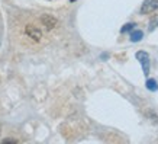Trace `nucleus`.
Masks as SVG:
<instances>
[{"label":"nucleus","mask_w":158,"mask_h":144,"mask_svg":"<svg viewBox=\"0 0 158 144\" xmlns=\"http://www.w3.org/2000/svg\"><path fill=\"white\" fill-rule=\"evenodd\" d=\"M3 143H18V140H16V138H5V140H3Z\"/></svg>","instance_id":"obj_9"},{"label":"nucleus","mask_w":158,"mask_h":144,"mask_svg":"<svg viewBox=\"0 0 158 144\" xmlns=\"http://www.w3.org/2000/svg\"><path fill=\"white\" fill-rule=\"evenodd\" d=\"M135 57H136V60L141 61V64H142L144 74L145 76H148L149 74V54L145 53V51H138V53L135 54Z\"/></svg>","instance_id":"obj_2"},{"label":"nucleus","mask_w":158,"mask_h":144,"mask_svg":"<svg viewBox=\"0 0 158 144\" xmlns=\"http://www.w3.org/2000/svg\"><path fill=\"white\" fill-rule=\"evenodd\" d=\"M147 89L151 92H155L158 89V83L155 82L154 79H148V80H147Z\"/></svg>","instance_id":"obj_6"},{"label":"nucleus","mask_w":158,"mask_h":144,"mask_svg":"<svg viewBox=\"0 0 158 144\" xmlns=\"http://www.w3.org/2000/svg\"><path fill=\"white\" fill-rule=\"evenodd\" d=\"M142 37H144V32H142V31H134L132 35H131V39H132V42H138V41L142 39Z\"/></svg>","instance_id":"obj_5"},{"label":"nucleus","mask_w":158,"mask_h":144,"mask_svg":"<svg viewBox=\"0 0 158 144\" xmlns=\"http://www.w3.org/2000/svg\"><path fill=\"white\" fill-rule=\"evenodd\" d=\"M41 24H42V26L45 29H48V31H51V29H54L55 26H57L58 20L55 16H52V15H42L41 16Z\"/></svg>","instance_id":"obj_3"},{"label":"nucleus","mask_w":158,"mask_h":144,"mask_svg":"<svg viewBox=\"0 0 158 144\" xmlns=\"http://www.w3.org/2000/svg\"><path fill=\"white\" fill-rule=\"evenodd\" d=\"M157 26H158V15L157 16H152V19L149 22V31H154Z\"/></svg>","instance_id":"obj_7"},{"label":"nucleus","mask_w":158,"mask_h":144,"mask_svg":"<svg viewBox=\"0 0 158 144\" xmlns=\"http://www.w3.org/2000/svg\"><path fill=\"white\" fill-rule=\"evenodd\" d=\"M134 26H135L134 24H126V25H123V26H122L120 32H122V34H125V32H129V31H132V29H134Z\"/></svg>","instance_id":"obj_8"},{"label":"nucleus","mask_w":158,"mask_h":144,"mask_svg":"<svg viewBox=\"0 0 158 144\" xmlns=\"http://www.w3.org/2000/svg\"><path fill=\"white\" fill-rule=\"evenodd\" d=\"M158 9V0H145L141 7V13L142 15H149L154 13Z\"/></svg>","instance_id":"obj_4"},{"label":"nucleus","mask_w":158,"mask_h":144,"mask_svg":"<svg viewBox=\"0 0 158 144\" xmlns=\"http://www.w3.org/2000/svg\"><path fill=\"white\" fill-rule=\"evenodd\" d=\"M25 32H26V35H28L29 38L36 41V42L42 39V31H41V28H38V26H35V25H32V24L26 25Z\"/></svg>","instance_id":"obj_1"}]
</instances>
